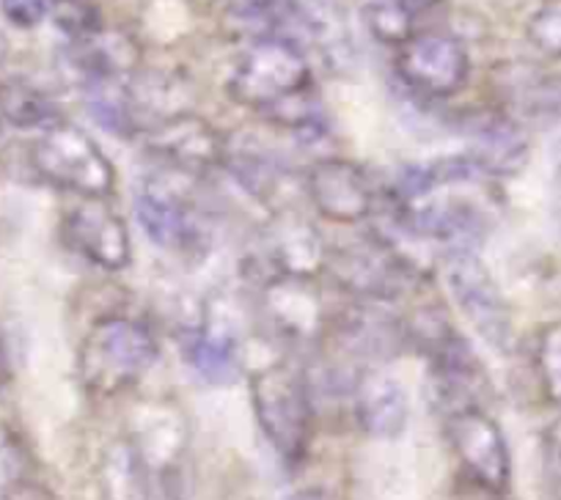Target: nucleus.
<instances>
[{
  "label": "nucleus",
  "mask_w": 561,
  "mask_h": 500,
  "mask_svg": "<svg viewBox=\"0 0 561 500\" xmlns=\"http://www.w3.org/2000/svg\"><path fill=\"white\" fill-rule=\"evenodd\" d=\"M226 94L300 143L325 138V111L314 94V69L300 42L287 36H259L231 67Z\"/></svg>",
  "instance_id": "obj_1"
},
{
  "label": "nucleus",
  "mask_w": 561,
  "mask_h": 500,
  "mask_svg": "<svg viewBox=\"0 0 561 500\" xmlns=\"http://www.w3.org/2000/svg\"><path fill=\"white\" fill-rule=\"evenodd\" d=\"M322 278L350 300L391 305L413 294L427 276L391 231L369 225L355 240L328 245Z\"/></svg>",
  "instance_id": "obj_2"
},
{
  "label": "nucleus",
  "mask_w": 561,
  "mask_h": 500,
  "mask_svg": "<svg viewBox=\"0 0 561 500\" xmlns=\"http://www.w3.org/2000/svg\"><path fill=\"white\" fill-rule=\"evenodd\" d=\"M160 360V338L147 319L124 311L96 316L78 349V374L96 396H116L147 377Z\"/></svg>",
  "instance_id": "obj_3"
},
{
  "label": "nucleus",
  "mask_w": 561,
  "mask_h": 500,
  "mask_svg": "<svg viewBox=\"0 0 561 500\" xmlns=\"http://www.w3.org/2000/svg\"><path fill=\"white\" fill-rule=\"evenodd\" d=\"M314 385L304 365L275 360L251 374L253 416L287 467L304 465L314 434Z\"/></svg>",
  "instance_id": "obj_4"
},
{
  "label": "nucleus",
  "mask_w": 561,
  "mask_h": 500,
  "mask_svg": "<svg viewBox=\"0 0 561 500\" xmlns=\"http://www.w3.org/2000/svg\"><path fill=\"white\" fill-rule=\"evenodd\" d=\"M28 165L36 179L61 193L78 198L116 196L118 174L113 160L91 132L67 118L34 138L28 147Z\"/></svg>",
  "instance_id": "obj_5"
},
{
  "label": "nucleus",
  "mask_w": 561,
  "mask_h": 500,
  "mask_svg": "<svg viewBox=\"0 0 561 500\" xmlns=\"http://www.w3.org/2000/svg\"><path fill=\"white\" fill-rule=\"evenodd\" d=\"M304 196L317 218L331 225L371 223L382 207V190L364 163L344 154H320L304 171Z\"/></svg>",
  "instance_id": "obj_6"
},
{
  "label": "nucleus",
  "mask_w": 561,
  "mask_h": 500,
  "mask_svg": "<svg viewBox=\"0 0 561 500\" xmlns=\"http://www.w3.org/2000/svg\"><path fill=\"white\" fill-rule=\"evenodd\" d=\"M140 231L154 247L185 261H202L213 247L209 223L187 193L165 179L140 182L133 198Z\"/></svg>",
  "instance_id": "obj_7"
},
{
  "label": "nucleus",
  "mask_w": 561,
  "mask_h": 500,
  "mask_svg": "<svg viewBox=\"0 0 561 500\" xmlns=\"http://www.w3.org/2000/svg\"><path fill=\"white\" fill-rule=\"evenodd\" d=\"M331 314L320 278L273 276L256 283V316L284 347H320L328 338Z\"/></svg>",
  "instance_id": "obj_8"
},
{
  "label": "nucleus",
  "mask_w": 561,
  "mask_h": 500,
  "mask_svg": "<svg viewBox=\"0 0 561 500\" xmlns=\"http://www.w3.org/2000/svg\"><path fill=\"white\" fill-rule=\"evenodd\" d=\"M393 69L399 85L415 102L438 105L466 91L471 80V56L457 36L424 31L397 47Z\"/></svg>",
  "instance_id": "obj_9"
},
{
  "label": "nucleus",
  "mask_w": 561,
  "mask_h": 500,
  "mask_svg": "<svg viewBox=\"0 0 561 500\" xmlns=\"http://www.w3.org/2000/svg\"><path fill=\"white\" fill-rule=\"evenodd\" d=\"M444 283L457 314L495 352L512 344V314L499 281L477 251L444 256Z\"/></svg>",
  "instance_id": "obj_10"
},
{
  "label": "nucleus",
  "mask_w": 561,
  "mask_h": 500,
  "mask_svg": "<svg viewBox=\"0 0 561 500\" xmlns=\"http://www.w3.org/2000/svg\"><path fill=\"white\" fill-rule=\"evenodd\" d=\"M144 152L163 168V174L176 176H209L224 171L229 136L218 124L196 111H180L149 127L144 136Z\"/></svg>",
  "instance_id": "obj_11"
},
{
  "label": "nucleus",
  "mask_w": 561,
  "mask_h": 500,
  "mask_svg": "<svg viewBox=\"0 0 561 500\" xmlns=\"http://www.w3.org/2000/svg\"><path fill=\"white\" fill-rule=\"evenodd\" d=\"M113 198H78L61 214V242L94 270L118 276L133 267V234Z\"/></svg>",
  "instance_id": "obj_12"
},
{
  "label": "nucleus",
  "mask_w": 561,
  "mask_h": 500,
  "mask_svg": "<svg viewBox=\"0 0 561 500\" xmlns=\"http://www.w3.org/2000/svg\"><path fill=\"white\" fill-rule=\"evenodd\" d=\"M446 438L462 473L490 495L510 492L512 454L504 429L482 410V405L446 412Z\"/></svg>",
  "instance_id": "obj_13"
},
{
  "label": "nucleus",
  "mask_w": 561,
  "mask_h": 500,
  "mask_svg": "<svg viewBox=\"0 0 561 500\" xmlns=\"http://www.w3.org/2000/svg\"><path fill=\"white\" fill-rule=\"evenodd\" d=\"M328 256V242L322 231L304 214L293 209H278L273 214L264 245L248 270L253 278V287L273 276H300V278H322Z\"/></svg>",
  "instance_id": "obj_14"
},
{
  "label": "nucleus",
  "mask_w": 561,
  "mask_h": 500,
  "mask_svg": "<svg viewBox=\"0 0 561 500\" xmlns=\"http://www.w3.org/2000/svg\"><path fill=\"white\" fill-rule=\"evenodd\" d=\"M457 136L466 141V152L477 160L490 179L515 176L526 168L531 141L515 116L501 107H479L455 118Z\"/></svg>",
  "instance_id": "obj_15"
},
{
  "label": "nucleus",
  "mask_w": 561,
  "mask_h": 500,
  "mask_svg": "<svg viewBox=\"0 0 561 500\" xmlns=\"http://www.w3.org/2000/svg\"><path fill=\"white\" fill-rule=\"evenodd\" d=\"M328 336L366 365H380L410 349L404 319L393 316L388 305L350 300L347 309L333 311Z\"/></svg>",
  "instance_id": "obj_16"
},
{
  "label": "nucleus",
  "mask_w": 561,
  "mask_h": 500,
  "mask_svg": "<svg viewBox=\"0 0 561 500\" xmlns=\"http://www.w3.org/2000/svg\"><path fill=\"white\" fill-rule=\"evenodd\" d=\"M353 412L360 432L375 440H399L410 423L408 388L380 365H366L353 380Z\"/></svg>",
  "instance_id": "obj_17"
},
{
  "label": "nucleus",
  "mask_w": 561,
  "mask_h": 500,
  "mask_svg": "<svg viewBox=\"0 0 561 500\" xmlns=\"http://www.w3.org/2000/svg\"><path fill=\"white\" fill-rule=\"evenodd\" d=\"M182 354L185 363L198 380L207 385L224 388L231 385L242 371V347L240 333L224 319V316L204 314L202 322L182 338Z\"/></svg>",
  "instance_id": "obj_18"
},
{
  "label": "nucleus",
  "mask_w": 561,
  "mask_h": 500,
  "mask_svg": "<svg viewBox=\"0 0 561 500\" xmlns=\"http://www.w3.org/2000/svg\"><path fill=\"white\" fill-rule=\"evenodd\" d=\"M224 174L240 187L242 196H248L251 201L262 204V207L275 212L278 209L275 207V198L280 196V190L287 185L289 165L267 143L234 141V138H229Z\"/></svg>",
  "instance_id": "obj_19"
},
{
  "label": "nucleus",
  "mask_w": 561,
  "mask_h": 500,
  "mask_svg": "<svg viewBox=\"0 0 561 500\" xmlns=\"http://www.w3.org/2000/svg\"><path fill=\"white\" fill-rule=\"evenodd\" d=\"M64 111L50 91L28 78L0 80V121L20 132H45L64 121Z\"/></svg>",
  "instance_id": "obj_20"
},
{
  "label": "nucleus",
  "mask_w": 561,
  "mask_h": 500,
  "mask_svg": "<svg viewBox=\"0 0 561 500\" xmlns=\"http://www.w3.org/2000/svg\"><path fill=\"white\" fill-rule=\"evenodd\" d=\"M360 18H364L366 31L380 45L393 47V50L415 34V18L399 0H360Z\"/></svg>",
  "instance_id": "obj_21"
},
{
  "label": "nucleus",
  "mask_w": 561,
  "mask_h": 500,
  "mask_svg": "<svg viewBox=\"0 0 561 500\" xmlns=\"http://www.w3.org/2000/svg\"><path fill=\"white\" fill-rule=\"evenodd\" d=\"M28 470L31 456L23 438L14 432L12 423L0 418V498L28 481Z\"/></svg>",
  "instance_id": "obj_22"
},
{
  "label": "nucleus",
  "mask_w": 561,
  "mask_h": 500,
  "mask_svg": "<svg viewBox=\"0 0 561 500\" xmlns=\"http://www.w3.org/2000/svg\"><path fill=\"white\" fill-rule=\"evenodd\" d=\"M537 371L545 396L561 407V322H553L539 333Z\"/></svg>",
  "instance_id": "obj_23"
},
{
  "label": "nucleus",
  "mask_w": 561,
  "mask_h": 500,
  "mask_svg": "<svg viewBox=\"0 0 561 500\" xmlns=\"http://www.w3.org/2000/svg\"><path fill=\"white\" fill-rule=\"evenodd\" d=\"M528 39L545 56H561V0H550L528 20Z\"/></svg>",
  "instance_id": "obj_24"
},
{
  "label": "nucleus",
  "mask_w": 561,
  "mask_h": 500,
  "mask_svg": "<svg viewBox=\"0 0 561 500\" xmlns=\"http://www.w3.org/2000/svg\"><path fill=\"white\" fill-rule=\"evenodd\" d=\"M0 12L14 28L34 31L50 14V0H0Z\"/></svg>",
  "instance_id": "obj_25"
},
{
  "label": "nucleus",
  "mask_w": 561,
  "mask_h": 500,
  "mask_svg": "<svg viewBox=\"0 0 561 500\" xmlns=\"http://www.w3.org/2000/svg\"><path fill=\"white\" fill-rule=\"evenodd\" d=\"M545 481L553 498L561 500V421L545 434Z\"/></svg>",
  "instance_id": "obj_26"
},
{
  "label": "nucleus",
  "mask_w": 561,
  "mask_h": 500,
  "mask_svg": "<svg viewBox=\"0 0 561 500\" xmlns=\"http://www.w3.org/2000/svg\"><path fill=\"white\" fill-rule=\"evenodd\" d=\"M0 500H56V495H53L47 487H42V484L31 481L28 478V481H23L20 487H14L12 492L3 495Z\"/></svg>",
  "instance_id": "obj_27"
},
{
  "label": "nucleus",
  "mask_w": 561,
  "mask_h": 500,
  "mask_svg": "<svg viewBox=\"0 0 561 500\" xmlns=\"http://www.w3.org/2000/svg\"><path fill=\"white\" fill-rule=\"evenodd\" d=\"M9 377H12V363H9L7 338H3V330H0V388L9 383Z\"/></svg>",
  "instance_id": "obj_28"
},
{
  "label": "nucleus",
  "mask_w": 561,
  "mask_h": 500,
  "mask_svg": "<svg viewBox=\"0 0 561 500\" xmlns=\"http://www.w3.org/2000/svg\"><path fill=\"white\" fill-rule=\"evenodd\" d=\"M287 500H331V495H328L322 487H304V489H295Z\"/></svg>",
  "instance_id": "obj_29"
},
{
  "label": "nucleus",
  "mask_w": 561,
  "mask_h": 500,
  "mask_svg": "<svg viewBox=\"0 0 561 500\" xmlns=\"http://www.w3.org/2000/svg\"><path fill=\"white\" fill-rule=\"evenodd\" d=\"M399 3H402V7L408 9L413 18H419V14H424V12H430V9L438 7L440 0H399Z\"/></svg>",
  "instance_id": "obj_30"
},
{
  "label": "nucleus",
  "mask_w": 561,
  "mask_h": 500,
  "mask_svg": "<svg viewBox=\"0 0 561 500\" xmlns=\"http://www.w3.org/2000/svg\"><path fill=\"white\" fill-rule=\"evenodd\" d=\"M9 58V39L3 34H0V67H3V61Z\"/></svg>",
  "instance_id": "obj_31"
},
{
  "label": "nucleus",
  "mask_w": 561,
  "mask_h": 500,
  "mask_svg": "<svg viewBox=\"0 0 561 500\" xmlns=\"http://www.w3.org/2000/svg\"><path fill=\"white\" fill-rule=\"evenodd\" d=\"M0 130H3V121H0Z\"/></svg>",
  "instance_id": "obj_32"
}]
</instances>
